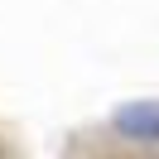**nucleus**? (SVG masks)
<instances>
[{
  "instance_id": "nucleus-1",
  "label": "nucleus",
  "mask_w": 159,
  "mask_h": 159,
  "mask_svg": "<svg viewBox=\"0 0 159 159\" xmlns=\"http://www.w3.org/2000/svg\"><path fill=\"white\" fill-rule=\"evenodd\" d=\"M92 135L97 140H82L87 154H159V97L120 106Z\"/></svg>"
}]
</instances>
